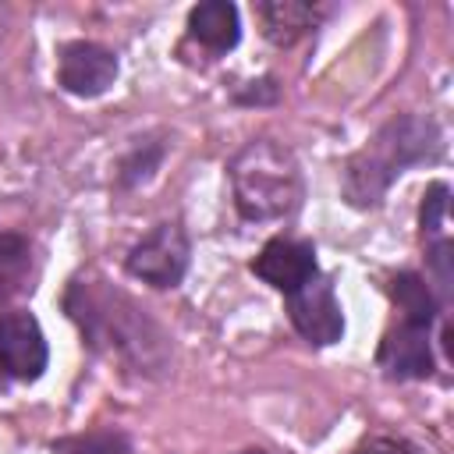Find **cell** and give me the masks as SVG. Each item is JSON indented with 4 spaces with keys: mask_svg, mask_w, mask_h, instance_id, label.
<instances>
[{
    "mask_svg": "<svg viewBox=\"0 0 454 454\" xmlns=\"http://www.w3.org/2000/svg\"><path fill=\"white\" fill-rule=\"evenodd\" d=\"M188 32L192 39H199L202 46L227 53L238 46L241 39V21H238V7L227 0H206L199 7H192L188 14Z\"/></svg>",
    "mask_w": 454,
    "mask_h": 454,
    "instance_id": "10",
    "label": "cell"
},
{
    "mask_svg": "<svg viewBox=\"0 0 454 454\" xmlns=\"http://www.w3.org/2000/svg\"><path fill=\"white\" fill-rule=\"evenodd\" d=\"M447 184L436 181L429 184L426 199H422V213H419V223H422V234L426 238H436L440 241V231H443V216H447Z\"/></svg>",
    "mask_w": 454,
    "mask_h": 454,
    "instance_id": "15",
    "label": "cell"
},
{
    "mask_svg": "<svg viewBox=\"0 0 454 454\" xmlns=\"http://www.w3.org/2000/svg\"><path fill=\"white\" fill-rule=\"evenodd\" d=\"M443 149L440 128L429 117H397L390 124H383L376 131V138L355 153L344 167V199L358 209H369L383 199V192L390 188V181L422 160H436Z\"/></svg>",
    "mask_w": 454,
    "mask_h": 454,
    "instance_id": "1",
    "label": "cell"
},
{
    "mask_svg": "<svg viewBox=\"0 0 454 454\" xmlns=\"http://www.w3.org/2000/svg\"><path fill=\"white\" fill-rule=\"evenodd\" d=\"M287 316L294 323V330L309 340V344H333L344 333V312L337 301V291L330 284V277L316 273L312 280H305L301 287H294L287 294Z\"/></svg>",
    "mask_w": 454,
    "mask_h": 454,
    "instance_id": "5",
    "label": "cell"
},
{
    "mask_svg": "<svg viewBox=\"0 0 454 454\" xmlns=\"http://www.w3.org/2000/svg\"><path fill=\"white\" fill-rule=\"evenodd\" d=\"M28 273V241L18 234H0V301L14 298Z\"/></svg>",
    "mask_w": 454,
    "mask_h": 454,
    "instance_id": "13",
    "label": "cell"
},
{
    "mask_svg": "<svg viewBox=\"0 0 454 454\" xmlns=\"http://www.w3.org/2000/svg\"><path fill=\"white\" fill-rule=\"evenodd\" d=\"M46 337L28 312H7L0 316V390L11 387V380L32 383L46 369Z\"/></svg>",
    "mask_w": 454,
    "mask_h": 454,
    "instance_id": "6",
    "label": "cell"
},
{
    "mask_svg": "<svg viewBox=\"0 0 454 454\" xmlns=\"http://www.w3.org/2000/svg\"><path fill=\"white\" fill-rule=\"evenodd\" d=\"M380 369L390 380H426L433 372V351H429V326L401 323L390 330L380 344Z\"/></svg>",
    "mask_w": 454,
    "mask_h": 454,
    "instance_id": "9",
    "label": "cell"
},
{
    "mask_svg": "<svg viewBox=\"0 0 454 454\" xmlns=\"http://www.w3.org/2000/svg\"><path fill=\"white\" fill-rule=\"evenodd\" d=\"M53 450L57 454H131V443L124 433L96 429V433H78V436L57 440Z\"/></svg>",
    "mask_w": 454,
    "mask_h": 454,
    "instance_id": "14",
    "label": "cell"
},
{
    "mask_svg": "<svg viewBox=\"0 0 454 454\" xmlns=\"http://www.w3.org/2000/svg\"><path fill=\"white\" fill-rule=\"evenodd\" d=\"M390 298L404 312V323L429 326L436 319V298H433V291L426 287V280L419 273H397L390 280Z\"/></svg>",
    "mask_w": 454,
    "mask_h": 454,
    "instance_id": "12",
    "label": "cell"
},
{
    "mask_svg": "<svg viewBox=\"0 0 454 454\" xmlns=\"http://www.w3.org/2000/svg\"><path fill=\"white\" fill-rule=\"evenodd\" d=\"M117 78V57L99 43H67L60 50L57 82L71 96H103Z\"/></svg>",
    "mask_w": 454,
    "mask_h": 454,
    "instance_id": "7",
    "label": "cell"
},
{
    "mask_svg": "<svg viewBox=\"0 0 454 454\" xmlns=\"http://www.w3.org/2000/svg\"><path fill=\"white\" fill-rule=\"evenodd\" d=\"M67 309L82 323L89 344H106L121 358L145 369L163 365V333L131 298L117 291L92 294L85 284H74L67 294Z\"/></svg>",
    "mask_w": 454,
    "mask_h": 454,
    "instance_id": "3",
    "label": "cell"
},
{
    "mask_svg": "<svg viewBox=\"0 0 454 454\" xmlns=\"http://www.w3.org/2000/svg\"><path fill=\"white\" fill-rule=\"evenodd\" d=\"M188 255L192 248L181 223H160L128 252V273L153 287H177L184 280Z\"/></svg>",
    "mask_w": 454,
    "mask_h": 454,
    "instance_id": "4",
    "label": "cell"
},
{
    "mask_svg": "<svg viewBox=\"0 0 454 454\" xmlns=\"http://www.w3.org/2000/svg\"><path fill=\"white\" fill-rule=\"evenodd\" d=\"M259 18H262V32L270 43L291 46L316 28L319 11L305 0H266L259 4Z\"/></svg>",
    "mask_w": 454,
    "mask_h": 454,
    "instance_id": "11",
    "label": "cell"
},
{
    "mask_svg": "<svg viewBox=\"0 0 454 454\" xmlns=\"http://www.w3.org/2000/svg\"><path fill=\"white\" fill-rule=\"evenodd\" d=\"M252 273L262 277L270 287L291 294L294 287H301L305 280H312L319 273L316 266V252L305 241H291V238H273L262 245V252L252 262Z\"/></svg>",
    "mask_w": 454,
    "mask_h": 454,
    "instance_id": "8",
    "label": "cell"
},
{
    "mask_svg": "<svg viewBox=\"0 0 454 454\" xmlns=\"http://www.w3.org/2000/svg\"><path fill=\"white\" fill-rule=\"evenodd\" d=\"M355 454H415L404 440H394V436H376L369 443H362Z\"/></svg>",
    "mask_w": 454,
    "mask_h": 454,
    "instance_id": "16",
    "label": "cell"
},
{
    "mask_svg": "<svg viewBox=\"0 0 454 454\" xmlns=\"http://www.w3.org/2000/svg\"><path fill=\"white\" fill-rule=\"evenodd\" d=\"M241 454H266V450H241Z\"/></svg>",
    "mask_w": 454,
    "mask_h": 454,
    "instance_id": "17",
    "label": "cell"
},
{
    "mask_svg": "<svg viewBox=\"0 0 454 454\" xmlns=\"http://www.w3.org/2000/svg\"><path fill=\"white\" fill-rule=\"evenodd\" d=\"M227 170L234 206L245 220H280L294 213L301 199V170L287 145L273 138H255L234 153Z\"/></svg>",
    "mask_w": 454,
    "mask_h": 454,
    "instance_id": "2",
    "label": "cell"
}]
</instances>
